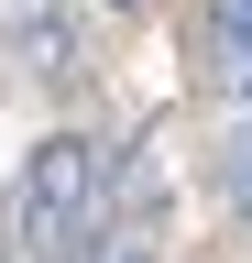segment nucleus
I'll return each instance as SVG.
<instances>
[{
	"instance_id": "nucleus-1",
	"label": "nucleus",
	"mask_w": 252,
	"mask_h": 263,
	"mask_svg": "<svg viewBox=\"0 0 252 263\" xmlns=\"http://www.w3.org/2000/svg\"><path fill=\"white\" fill-rule=\"evenodd\" d=\"M88 209H99V154H88L77 132H44V143L22 154V186H11V241L22 252H66Z\"/></svg>"
},
{
	"instance_id": "nucleus-2",
	"label": "nucleus",
	"mask_w": 252,
	"mask_h": 263,
	"mask_svg": "<svg viewBox=\"0 0 252 263\" xmlns=\"http://www.w3.org/2000/svg\"><path fill=\"white\" fill-rule=\"evenodd\" d=\"M11 55L33 66V77H77V22L55 11V0H22L11 11Z\"/></svg>"
},
{
	"instance_id": "nucleus-3",
	"label": "nucleus",
	"mask_w": 252,
	"mask_h": 263,
	"mask_svg": "<svg viewBox=\"0 0 252 263\" xmlns=\"http://www.w3.org/2000/svg\"><path fill=\"white\" fill-rule=\"evenodd\" d=\"M208 77L252 99V0H208Z\"/></svg>"
},
{
	"instance_id": "nucleus-4",
	"label": "nucleus",
	"mask_w": 252,
	"mask_h": 263,
	"mask_svg": "<svg viewBox=\"0 0 252 263\" xmlns=\"http://www.w3.org/2000/svg\"><path fill=\"white\" fill-rule=\"evenodd\" d=\"M219 176H230V197H241V209H252V132H241V143H230V164H219Z\"/></svg>"
},
{
	"instance_id": "nucleus-5",
	"label": "nucleus",
	"mask_w": 252,
	"mask_h": 263,
	"mask_svg": "<svg viewBox=\"0 0 252 263\" xmlns=\"http://www.w3.org/2000/svg\"><path fill=\"white\" fill-rule=\"evenodd\" d=\"M110 11H132V0H110Z\"/></svg>"
},
{
	"instance_id": "nucleus-6",
	"label": "nucleus",
	"mask_w": 252,
	"mask_h": 263,
	"mask_svg": "<svg viewBox=\"0 0 252 263\" xmlns=\"http://www.w3.org/2000/svg\"><path fill=\"white\" fill-rule=\"evenodd\" d=\"M121 263H132V252H121Z\"/></svg>"
}]
</instances>
